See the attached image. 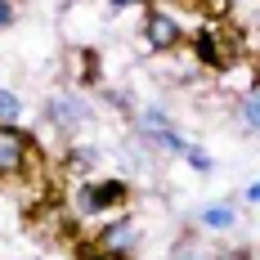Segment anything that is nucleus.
<instances>
[{"label": "nucleus", "instance_id": "obj_5", "mask_svg": "<svg viewBox=\"0 0 260 260\" xmlns=\"http://www.w3.org/2000/svg\"><path fill=\"white\" fill-rule=\"evenodd\" d=\"M180 41H184V23H180V14H166L161 5L144 9V45H148L153 54H171Z\"/></svg>", "mask_w": 260, "mask_h": 260}, {"label": "nucleus", "instance_id": "obj_2", "mask_svg": "<svg viewBox=\"0 0 260 260\" xmlns=\"http://www.w3.org/2000/svg\"><path fill=\"white\" fill-rule=\"evenodd\" d=\"M72 202L81 215H117L130 202V184L126 180H90L72 188Z\"/></svg>", "mask_w": 260, "mask_h": 260}, {"label": "nucleus", "instance_id": "obj_7", "mask_svg": "<svg viewBox=\"0 0 260 260\" xmlns=\"http://www.w3.org/2000/svg\"><path fill=\"white\" fill-rule=\"evenodd\" d=\"M94 242L108 247V251H117V256H130V251H135V242H139V224H135L130 215H112L104 229L94 234Z\"/></svg>", "mask_w": 260, "mask_h": 260}, {"label": "nucleus", "instance_id": "obj_4", "mask_svg": "<svg viewBox=\"0 0 260 260\" xmlns=\"http://www.w3.org/2000/svg\"><path fill=\"white\" fill-rule=\"evenodd\" d=\"M36 139L18 126H0V180H18L31 171V161H36Z\"/></svg>", "mask_w": 260, "mask_h": 260}, {"label": "nucleus", "instance_id": "obj_19", "mask_svg": "<svg viewBox=\"0 0 260 260\" xmlns=\"http://www.w3.org/2000/svg\"><path fill=\"white\" fill-rule=\"evenodd\" d=\"M220 5H229V0H220Z\"/></svg>", "mask_w": 260, "mask_h": 260}, {"label": "nucleus", "instance_id": "obj_1", "mask_svg": "<svg viewBox=\"0 0 260 260\" xmlns=\"http://www.w3.org/2000/svg\"><path fill=\"white\" fill-rule=\"evenodd\" d=\"M193 58H198L202 68H211V72H224V68H234L238 58H247V54H242V36L229 31L220 18H215V23H202L193 31Z\"/></svg>", "mask_w": 260, "mask_h": 260}, {"label": "nucleus", "instance_id": "obj_9", "mask_svg": "<svg viewBox=\"0 0 260 260\" xmlns=\"http://www.w3.org/2000/svg\"><path fill=\"white\" fill-rule=\"evenodd\" d=\"M238 121H242L247 130H260V90L242 94V104H238Z\"/></svg>", "mask_w": 260, "mask_h": 260}, {"label": "nucleus", "instance_id": "obj_12", "mask_svg": "<svg viewBox=\"0 0 260 260\" xmlns=\"http://www.w3.org/2000/svg\"><path fill=\"white\" fill-rule=\"evenodd\" d=\"M81 58V85H94L99 81V58H94V50H77Z\"/></svg>", "mask_w": 260, "mask_h": 260}, {"label": "nucleus", "instance_id": "obj_14", "mask_svg": "<svg viewBox=\"0 0 260 260\" xmlns=\"http://www.w3.org/2000/svg\"><path fill=\"white\" fill-rule=\"evenodd\" d=\"M171 260H215V256H207V251H202V247H198L193 238H184L180 247L171 251Z\"/></svg>", "mask_w": 260, "mask_h": 260}, {"label": "nucleus", "instance_id": "obj_16", "mask_svg": "<svg viewBox=\"0 0 260 260\" xmlns=\"http://www.w3.org/2000/svg\"><path fill=\"white\" fill-rule=\"evenodd\" d=\"M14 18H18L14 14V0H0V27H14Z\"/></svg>", "mask_w": 260, "mask_h": 260}, {"label": "nucleus", "instance_id": "obj_17", "mask_svg": "<svg viewBox=\"0 0 260 260\" xmlns=\"http://www.w3.org/2000/svg\"><path fill=\"white\" fill-rule=\"evenodd\" d=\"M130 5H144V0H108V9L117 14V9H130Z\"/></svg>", "mask_w": 260, "mask_h": 260}, {"label": "nucleus", "instance_id": "obj_8", "mask_svg": "<svg viewBox=\"0 0 260 260\" xmlns=\"http://www.w3.org/2000/svg\"><path fill=\"white\" fill-rule=\"evenodd\" d=\"M198 224L211 229V234H224V229H234V224H238V211L229 207V202H211V207H202Z\"/></svg>", "mask_w": 260, "mask_h": 260}, {"label": "nucleus", "instance_id": "obj_3", "mask_svg": "<svg viewBox=\"0 0 260 260\" xmlns=\"http://www.w3.org/2000/svg\"><path fill=\"white\" fill-rule=\"evenodd\" d=\"M135 126H139V135H144V144H148V148H161V153H175V157L188 153V139L175 130V121H171L161 108H139Z\"/></svg>", "mask_w": 260, "mask_h": 260}, {"label": "nucleus", "instance_id": "obj_13", "mask_svg": "<svg viewBox=\"0 0 260 260\" xmlns=\"http://www.w3.org/2000/svg\"><path fill=\"white\" fill-rule=\"evenodd\" d=\"M184 161H188L193 171H202V175H207V171H215V161H211V153H207V148H198V144H188V153H184Z\"/></svg>", "mask_w": 260, "mask_h": 260}, {"label": "nucleus", "instance_id": "obj_6", "mask_svg": "<svg viewBox=\"0 0 260 260\" xmlns=\"http://www.w3.org/2000/svg\"><path fill=\"white\" fill-rule=\"evenodd\" d=\"M45 117H50L54 130H63V135H77V130L90 126V104L81 99V94H72V90H63V94H54L50 104H45Z\"/></svg>", "mask_w": 260, "mask_h": 260}, {"label": "nucleus", "instance_id": "obj_11", "mask_svg": "<svg viewBox=\"0 0 260 260\" xmlns=\"http://www.w3.org/2000/svg\"><path fill=\"white\" fill-rule=\"evenodd\" d=\"M77 260H130V256H117V251H108L90 238V242H77Z\"/></svg>", "mask_w": 260, "mask_h": 260}, {"label": "nucleus", "instance_id": "obj_15", "mask_svg": "<svg viewBox=\"0 0 260 260\" xmlns=\"http://www.w3.org/2000/svg\"><path fill=\"white\" fill-rule=\"evenodd\" d=\"M242 202H247V207H260V180H251L242 188Z\"/></svg>", "mask_w": 260, "mask_h": 260}, {"label": "nucleus", "instance_id": "obj_18", "mask_svg": "<svg viewBox=\"0 0 260 260\" xmlns=\"http://www.w3.org/2000/svg\"><path fill=\"white\" fill-rule=\"evenodd\" d=\"M256 90H260V77H256Z\"/></svg>", "mask_w": 260, "mask_h": 260}, {"label": "nucleus", "instance_id": "obj_10", "mask_svg": "<svg viewBox=\"0 0 260 260\" xmlns=\"http://www.w3.org/2000/svg\"><path fill=\"white\" fill-rule=\"evenodd\" d=\"M18 117H23V99H18L14 90H5V85H0V126H14Z\"/></svg>", "mask_w": 260, "mask_h": 260}]
</instances>
